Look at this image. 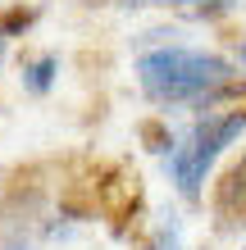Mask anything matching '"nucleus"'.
I'll return each mask as SVG.
<instances>
[{
	"label": "nucleus",
	"instance_id": "obj_1",
	"mask_svg": "<svg viewBox=\"0 0 246 250\" xmlns=\"http://www.w3.org/2000/svg\"><path fill=\"white\" fill-rule=\"evenodd\" d=\"M137 82L155 105L182 109V105H210L214 96L233 82V64L205 50L160 46L137 60Z\"/></svg>",
	"mask_w": 246,
	"mask_h": 250
},
{
	"label": "nucleus",
	"instance_id": "obj_2",
	"mask_svg": "<svg viewBox=\"0 0 246 250\" xmlns=\"http://www.w3.org/2000/svg\"><path fill=\"white\" fill-rule=\"evenodd\" d=\"M242 127H246V114H228V119H219V114H205V119L187 132L182 141L169 146L164 168H169L173 187H178L187 200L201 196V182H205L210 164L219 159L224 146H233V137H242Z\"/></svg>",
	"mask_w": 246,
	"mask_h": 250
},
{
	"label": "nucleus",
	"instance_id": "obj_3",
	"mask_svg": "<svg viewBox=\"0 0 246 250\" xmlns=\"http://www.w3.org/2000/svg\"><path fill=\"white\" fill-rule=\"evenodd\" d=\"M55 73H60V60H55V55H41L37 64H27L23 68V86L32 96H46L50 91V82H55Z\"/></svg>",
	"mask_w": 246,
	"mask_h": 250
},
{
	"label": "nucleus",
	"instance_id": "obj_4",
	"mask_svg": "<svg viewBox=\"0 0 246 250\" xmlns=\"http://www.w3.org/2000/svg\"><path fill=\"white\" fill-rule=\"evenodd\" d=\"M155 250H182V223H178V214H173V209L160 214V228H155Z\"/></svg>",
	"mask_w": 246,
	"mask_h": 250
},
{
	"label": "nucleus",
	"instance_id": "obj_5",
	"mask_svg": "<svg viewBox=\"0 0 246 250\" xmlns=\"http://www.w3.org/2000/svg\"><path fill=\"white\" fill-rule=\"evenodd\" d=\"M237 196H242V214H246V159L224 178V196H219V200H224V205H233Z\"/></svg>",
	"mask_w": 246,
	"mask_h": 250
},
{
	"label": "nucleus",
	"instance_id": "obj_6",
	"mask_svg": "<svg viewBox=\"0 0 246 250\" xmlns=\"http://www.w3.org/2000/svg\"><path fill=\"white\" fill-rule=\"evenodd\" d=\"M169 5H205V0H169Z\"/></svg>",
	"mask_w": 246,
	"mask_h": 250
},
{
	"label": "nucleus",
	"instance_id": "obj_7",
	"mask_svg": "<svg viewBox=\"0 0 246 250\" xmlns=\"http://www.w3.org/2000/svg\"><path fill=\"white\" fill-rule=\"evenodd\" d=\"M237 60H242V68H246V46H242V50H237Z\"/></svg>",
	"mask_w": 246,
	"mask_h": 250
}]
</instances>
